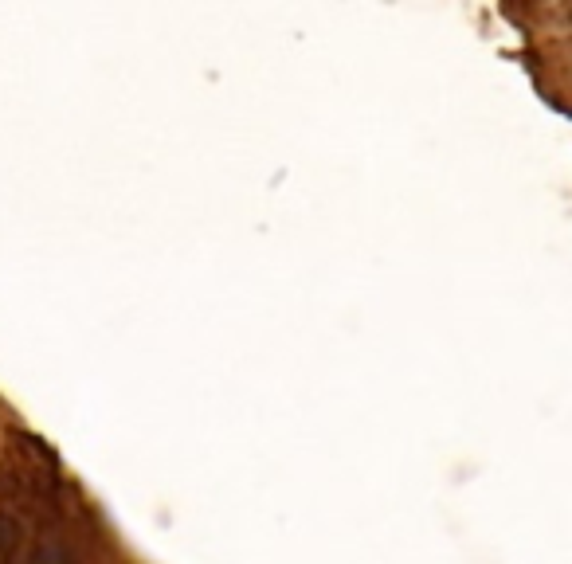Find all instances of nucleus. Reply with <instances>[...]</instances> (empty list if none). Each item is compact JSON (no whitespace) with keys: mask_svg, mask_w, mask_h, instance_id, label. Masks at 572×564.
<instances>
[{"mask_svg":"<svg viewBox=\"0 0 572 564\" xmlns=\"http://www.w3.org/2000/svg\"><path fill=\"white\" fill-rule=\"evenodd\" d=\"M20 533H24V525L12 514L0 510V553H12V549L20 545Z\"/></svg>","mask_w":572,"mask_h":564,"instance_id":"obj_1","label":"nucleus"}]
</instances>
